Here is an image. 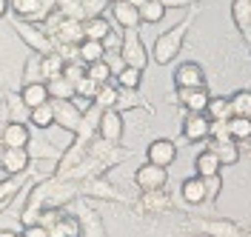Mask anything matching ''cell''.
<instances>
[{"label":"cell","instance_id":"obj_46","mask_svg":"<svg viewBox=\"0 0 251 237\" xmlns=\"http://www.w3.org/2000/svg\"><path fill=\"white\" fill-rule=\"evenodd\" d=\"M6 12H9V0H0V17H6Z\"/></svg>","mask_w":251,"mask_h":237},{"label":"cell","instance_id":"obj_8","mask_svg":"<svg viewBox=\"0 0 251 237\" xmlns=\"http://www.w3.org/2000/svg\"><path fill=\"white\" fill-rule=\"evenodd\" d=\"M51 109H54V123L60 129H66L69 134H77L83 126V111L75 109L72 100H51Z\"/></svg>","mask_w":251,"mask_h":237},{"label":"cell","instance_id":"obj_42","mask_svg":"<svg viewBox=\"0 0 251 237\" xmlns=\"http://www.w3.org/2000/svg\"><path fill=\"white\" fill-rule=\"evenodd\" d=\"M80 3H83V15L86 17H100L103 9L109 6V3H103V0H80Z\"/></svg>","mask_w":251,"mask_h":237},{"label":"cell","instance_id":"obj_21","mask_svg":"<svg viewBox=\"0 0 251 237\" xmlns=\"http://www.w3.org/2000/svg\"><path fill=\"white\" fill-rule=\"evenodd\" d=\"M20 103L26 106V109H34V106H43V103H49L51 97H49V89H46V83H26L23 89H20Z\"/></svg>","mask_w":251,"mask_h":237},{"label":"cell","instance_id":"obj_23","mask_svg":"<svg viewBox=\"0 0 251 237\" xmlns=\"http://www.w3.org/2000/svg\"><path fill=\"white\" fill-rule=\"evenodd\" d=\"M111 32V23L106 20V17L100 15V17H86L83 20V34H86V40H106Z\"/></svg>","mask_w":251,"mask_h":237},{"label":"cell","instance_id":"obj_33","mask_svg":"<svg viewBox=\"0 0 251 237\" xmlns=\"http://www.w3.org/2000/svg\"><path fill=\"white\" fill-rule=\"evenodd\" d=\"M205 117L214 123V120H231V106H228V97H211L208 106H205Z\"/></svg>","mask_w":251,"mask_h":237},{"label":"cell","instance_id":"obj_18","mask_svg":"<svg viewBox=\"0 0 251 237\" xmlns=\"http://www.w3.org/2000/svg\"><path fill=\"white\" fill-rule=\"evenodd\" d=\"M231 20L240 29L243 40L251 46V0H231Z\"/></svg>","mask_w":251,"mask_h":237},{"label":"cell","instance_id":"obj_41","mask_svg":"<svg viewBox=\"0 0 251 237\" xmlns=\"http://www.w3.org/2000/svg\"><path fill=\"white\" fill-rule=\"evenodd\" d=\"M17 189H20V183H17L15 177H3V180H0V203L9 200V197H15Z\"/></svg>","mask_w":251,"mask_h":237},{"label":"cell","instance_id":"obj_26","mask_svg":"<svg viewBox=\"0 0 251 237\" xmlns=\"http://www.w3.org/2000/svg\"><path fill=\"white\" fill-rule=\"evenodd\" d=\"M29 126L34 129H51L54 126V109H51V100L49 103H43V106H34V109L29 111Z\"/></svg>","mask_w":251,"mask_h":237},{"label":"cell","instance_id":"obj_47","mask_svg":"<svg viewBox=\"0 0 251 237\" xmlns=\"http://www.w3.org/2000/svg\"><path fill=\"white\" fill-rule=\"evenodd\" d=\"M126 3H131V6H137V9H140V6L146 3V0H126Z\"/></svg>","mask_w":251,"mask_h":237},{"label":"cell","instance_id":"obj_50","mask_svg":"<svg viewBox=\"0 0 251 237\" xmlns=\"http://www.w3.org/2000/svg\"><path fill=\"white\" fill-rule=\"evenodd\" d=\"M103 3H109V6H111V3H114V0H103Z\"/></svg>","mask_w":251,"mask_h":237},{"label":"cell","instance_id":"obj_38","mask_svg":"<svg viewBox=\"0 0 251 237\" xmlns=\"http://www.w3.org/2000/svg\"><path fill=\"white\" fill-rule=\"evenodd\" d=\"M63 17H75V20H86L83 15V3L80 0H57V6H54Z\"/></svg>","mask_w":251,"mask_h":237},{"label":"cell","instance_id":"obj_12","mask_svg":"<svg viewBox=\"0 0 251 237\" xmlns=\"http://www.w3.org/2000/svg\"><path fill=\"white\" fill-rule=\"evenodd\" d=\"M205 149L208 152H214L220 160V166H234L237 160H240V155H243V149H240V143L231 140V137H223V140H217V137H205Z\"/></svg>","mask_w":251,"mask_h":237},{"label":"cell","instance_id":"obj_35","mask_svg":"<svg viewBox=\"0 0 251 237\" xmlns=\"http://www.w3.org/2000/svg\"><path fill=\"white\" fill-rule=\"evenodd\" d=\"M86 78H92L94 83H111V78H114V69H111V63L103 57V60H97V63L86 66Z\"/></svg>","mask_w":251,"mask_h":237},{"label":"cell","instance_id":"obj_15","mask_svg":"<svg viewBox=\"0 0 251 237\" xmlns=\"http://www.w3.org/2000/svg\"><path fill=\"white\" fill-rule=\"evenodd\" d=\"M174 209L172 194L166 189H157V191H143L140 194V211H149V214H166Z\"/></svg>","mask_w":251,"mask_h":237},{"label":"cell","instance_id":"obj_16","mask_svg":"<svg viewBox=\"0 0 251 237\" xmlns=\"http://www.w3.org/2000/svg\"><path fill=\"white\" fill-rule=\"evenodd\" d=\"M111 17L120 29H140L143 20H140V9L126 3V0H114L111 3Z\"/></svg>","mask_w":251,"mask_h":237},{"label":"cell","instance_id":"obj_48","mask_svg":"<svg viewBox=\"0 0 251 237\" xmlns=\"http://www.w3.org/2000/svg\"><path fill=\"white\" fill-rule=\"evenodd\" d=\"M0 237H20L17 232H0Z\"/></svg>","mask_w":251,"mask_h":237},{"label":"cell","instance_id":"obj_24","mask_svg":"<svg viewBox=\"0 0 251 237\" xmlns=\"http://www.w3.org/2000/svg\"><path fill=\"white\" fill-rule=\"evenodd\" d=\"M220 160L214 152H208V149H203L197 158H194V174L197 177H211V174H220Z\"/></svg>","mask_w":251,"mask_h":237},{"label":"cell","instance_id":"obj_44","mask_svg":"<svg viewBox=\"0 0 251 237\" xmlns=\"http://www.w3.org/2000/svg\"><path fill=\"white\" fill-rule=\"evenodd\" d=\"M20 237H51V235H49V229L43 223H34V226H23Z\"/></svg>","mask_w":251,"mask_h":237},{"label":"cell","instance_id":"obj_45","mask_svg":"<svg viewBox=\"0 0 251 237\" xmlns=\"http://www.w3.org/2000/svg\"><path fill=\"white\" fill-rule=\"evenodd\" d=\"M197 3H200V0H163L166 9H169V6H172V9H194Z\"/></svg>","mask_w":251,"mask_h":237},{"label":"cell","instance_id":"obj_39","mask_svg":"<svg viewBox=\"0 0 251 237\" xmlns=\"http://www.w3.org/2000/svg\"><path fill=\"white\" fill-rule=\"evenodd\" d=\"M63 78L69 80V83H75V89H77V83L86 78V63H80V60L66 63V66H63Z\"/></svg>","mask_w":251,"mask_h":237},{"label":"cell","instance_id":"obj_5","mask_svg":"<svg viewBox=\"0 0 251 237\" xmlns=\"http://www.w3.org/2000/svg\"><path fill=\"white\" fill-rule=\"evenodd\" d=\"M31 143V126L23 120H9L0 129V146L3 149H26Z\"/></svg>","mask_w":251,"mask_h":237},{"label":"cell","instance_id":"obj_27","mask_svg":"<svg viewBox=\"0 0 251 237\" xmlns=\"http://www.w3.org/2000/svg\"><path fill=\"white\" fill-rule=\"evenodd\" d=\"M77 57L80 63H97V60H103L106 57V49H103V43L100 40H83L77 46Z\"/></svg>","mask_w":251,"mask_h":237},{"label":"cell","instance_id":"obj_1","mask_svg":"<svg viewBox=\"0 0 251 237\" xmlns=\"http://www.w3.org/2000/svg\"><path fill=\"white\" fill-rule=\"evenodd\" d=\"M197 12H200V9L194 6V9H191V12L183 17V20H177L169 32H163V34L154 40V49H151V60H154V63L169 66L174 57L183 52V40H186L188 29L194 26V17H197Z\"/></svg>","mask_w":251,"mask_h":237},{"label":"cell","instance_id":"obj_30","mask_svg":"<svg viewBox=\"0 0 251 237\" xmlns=\"http://www.w3.org/2000/svg\"><path fill=\"white\" fill-rule=\"evenodd\" d=\"M228 106H231V117H251V92L249 89H240L228 97Z\"/></svg>","mask_w":251,"mask_h":237},{"label":"cell","instance_id":"obj_10","mask_svg":"<svg viewBox=\"0 0 251 237\" xmlns=\"http://www.w3.org/2000/svg\"><path fill=\"white\" fill-rule=\"evenodd\" d=\"M174 160H177V143L174 140H169V137H157V140L149 143V149H146V163H154V166L169 169Z\"/></svg>","mask_w":251,"mask_h":237},{"label":"cell","instance_id":"obj_31","mask_svg":"<svg viewBox=\"0 0 251 237\" xmlns=\"http://www.w3.org/2000/svg\"><path fill=\"white\" fill-rule=\"evenodd\" d=\"M140 83H143V72L140 69H131V66H123L114 75V86L117 89H140Z\"/></svg>","mask_w":251,"mask_h":237},{"label":"cell","instance_id":"obj_36","mask_svg":"<svg viewBox=\"0 0 251 237\" xmlns=\"http://www.w3.org/2000/svg\"><path fill=\"white\" fill-rule=\"evenodd\" d=\"M166 6H163V0H146L140 6V20L143 23H160L163 17H166Z\"/></svg>","mask_w":251,"mask_h":237},{"label":"cell","instance_id":"obj_20","mask_svg":"<svg viewBox=\"0 0 251 237\" xmlns=\"http://www.w3.org/2000/svg\"><path fill=\"white\" fill-rule=\"evenodd\" d=\"M51 237H83V223L75 214H57V220L49 226Z\"/></svg>","mask_w":251,"mask_h":237},{"label":"cell","instance_id":"obj_9","mask_svg":"<svg viewBox=\"0 0 251 237\" xmlns=\"http://www.w3.org/2000/svg\"><path fill=\"white\" fill-rule=\"evenodd\" d=\"M9 9H12L17 17L34 20V23H43V20L54 12V6H49L46 0H9Z\"/></svg>","mask_w":251,"mask_h":237},{"label":"cell","instance_id":"obj_43","mask_svg":"<svg viewBox=\"0 0 251 237\" xmlns=\"http://www.w3.org/2000/svg\"><path fill=\"white\" fill-rule=\"evenodd\" d=\"M97 86H100V83H94L92 78H83L77 83V95L80 97H94V95H97Z\"/></svg>","mask_w":251,"mask_h":237},{"label":"cell","instance_id":"obj_14","mask_svg":"<svg viewBox=\"0 0 251 237\" xmlns=\"http://www.w3.org/2000/svg\"><path fill=\"white\" fill-rule=\"evenodd\" d=\"M191 86H205V72L200 63L186 60L174 72V89H191Z\"/></svg>","mask_w":251,"mask_h":237},{"label":"cell","instance_id":"obj_17","mask_svg":"<svg viewBox=\"0 0 251 237\" xmlns=\"http://www.w3.org/2000/svg\"><path fill=\"white\" fill-rule=\"evenodd\" d=\"M197 229L205 237H243V229L234 220H197Z\"/></svg>","mask_w":251,"mask_h":237},{"label":"cell","instance_id":"obj_49","mask_svg":"<svg viewBox=\"0 0 251 237\" xmlns=\"http://www.w3.org/2000/svg\"><path fill=\"white\" fill-rule=\"evenodd\" d=\"M243 237H251V229H249V232H243Z\"/></svg>","mask_w":251,"mask_h":237},{"label":"cell","instance_id":"obj_19","mask_svg":"<svg viewBox=\"0 0 251 237\" xmlns=\"http://www.w3.org/2000/svg\"><path fill=\"white\" fill-rule=\"evenodd\" d=\"M83 194H89V197H103V200H123V194H120V191H114V186H111L103 174L89 177V180H86V186H83Z\"/></svg>","mask_w":251,"mask_h":237},{"label":"cell","instance_id":"obj_37","mask_svg":"<svg viewBox=\"0 0 251 237\" xmlns=\"http://www.w3.org/2000/svg\"><path fill=\"white\" fill-rule=\"evenodd\" d=\"M26 83H46L43 80V69H40V54H31L23 69V86Z\"/></svg>","mask_w":251,"mask_h":237},{"label":"cell","instance_id":"obj_28","mask_svg":"<svg viewBox=\"0 0 251 237\" xmlns=\"http://www.w3.org/2000/svg\"><path fill=\"white\" fill-rule=\"evenodd\" d=\"M46 89H49V97H51V100H72V97L77 95L75 83H69L63 75H60V78H54V80H49Z\"/></svg>","mask_w":251,"mask_h":237},{"label":"cell","instance_id":"obj_22","mask_svg":"<svg viewBox=\"0 0 251 237\" xmlns=\"http://www.w3.org/2000/svg\"><path fill=\"white\" fill-rule=\"evenodd\" d=\"M180 194H183V200H186L188 206H200L205 203V180L203 177H186L183 180V186H180Z\"/></svg>","mask_w":251,"mask_h":237},{"label":"cell","instance_id":"obj_34","mask_svg":"<svg viewBox=\"0 0 251 237\" xmlns=\"http://www.w3.org/2000/svg\"><path fill=\"white\" fill-rule=\"evenodd\" d=\"M228 137L237 143L251 140V117H231L228 120Z\"/></svg>","mask_w":251,"mask_h":237},{"label":"cell","instance_id":"obj_3","mask_svg":"<svg viewBox=\"0 0 251 237\" xmlns=\"http://www.w3.org/2000/svg\"><path fill=\"white\" fill-rule=\"evenodd\" d=\"M120 60L123 66H131V69H146L149 66V52L143 46L137 29H123V46H120Z\"/></svg>","mask_w":251,"mask_h":237},{"label":"cell","instance_id":"obj_6","mask_svg":"<svg viewBox=\"0 0 251 237\" xmlns=\"http://www.w3.org/2000/svg\"><path fill=\"white\" fill-rule=\"evenodd\" d=\"M208 129H211V120L205 117L203 111H186V114H183V126H180L183 140L203 143L205 137H208Z\"/></svg>","mask_w":251,"mask_h":237},{"label":"cell","instance_id":"obj_40","mask_svg":"<svg viewBox=\"0 0 251 237\" xmlns=\"http://www.w3.org/2000/svg\"><path fill=\"white\" fill-rule=\"evenodd\" d=\"M203 180H205V200H217L220 191H223V177L211 174V177H203Z\"/></svg>","mask_w":251,"mask_h":237},{"label":"cell","instance_id":"obj_32","mask_svg":"<svg viewBox=\"0 0 251 237\" xmlns=\"http://www.w3.org/2000/svg\"><path fill=\"white\" fill-rule=\"evenodd\" d=\"M63 66H66V60H63L57 52H51V54H43L40 57V69H43V80H54L63 75Z\"/></svg>","mask_w":251,"mask_h":237},{"label":"cell","instance_id":"obj_13","mask_svg":"<svg viewBox=\"0 0 251 237\" xmlns=\"http://www.w3.org/2000/svg\"><path fill=\"white\" fill-rule=\"evenodd\" d=\"M177 95V103L183 106L186 111H203L205 114V106H208V86H191V89H174Z\"/></svg>","mask_w":251,"mask_h":237},{"label":"cell","instance_id":"obj_25","mask_svg":"<svg viewBox=\"0 0 251 237\" xmlns=\"http://www.w3.org/2000/svg\"><path fill=\"white\" fill-rule=\"evenodd\" d=\"M117 111H128V109H149V114H151V103H146V100H140V95H137V89H120V95H117V106H114Z\"/></svg>","mask_w":251,"mask_h":237},{"label":"cell","instance_id":"obj_2","mask_svg":"<svg viewBox=\"0 0 251 237\" xmlns=\"http://www.w3.org/2000/svg\"><path fill=\"white\" fill-rule=\"evenodd\" d=\"M15 32H17V37H20L29 49H34L40 57L54 52V40H51V34H49L40 23H34V26H31V23H26V20H17Z\"/></svg>","mask_w":251,"mask_h":237},{"label":"cell","instance_id":"obj_29","mask_svg":"<svg viewBox=\"0 0 251 237\" xmlns=\"http://www.w3.org/2000/svg\"><path fill=\"white\" fill-rule=\"evenodd\" d=\"M117 95H120V89L114 83H100L97 95H94V106L97 109H114L117 106Z\"/></svg>","mask_w":251,"mask_h":237},{"label":"cell","instance_id":"obj_4","mask_svg":"<svg viewBox=\"0 0 251 237\" xmlns=\"http://www.w3.org/2000/svg\"><path fill=\"white\" fill-rule=\"evenodd\" d=\"M126 134V120H123V111L117 109H103L100 114V123H97V137L106 143H114V146H120Z\"/></svg>","mask_w":251,"mask_h":237},{"label":"cell","instance_id":"obj_7","mask_svg":"<svg viewBox=\"0 0 251 237\" xmlns=\"http://www.w3.org/2000/svg\"><path fill=\"white\" fill-rule=\"evenodd\" d=\"M134 183L140 191H157V189H166L169 183V169L163 166H154V163H146L134 172Z\"/></svg>","mask_w":251,"mask_h":237},{"label":"cell","instance_id":"obj_11","mask_svg":"<svg viewBox=\"0 0 251 237\" xmlns=\"http://www.w3.org/2000/svg\"><path fill=\"white\" fill-rule=\"evenodd\" d=\"M0 166L9 177H20L29 172L31 166V155L29 149H0Z\"/></svg>","mask_w":251,"mask_h":237}]
</instances>
